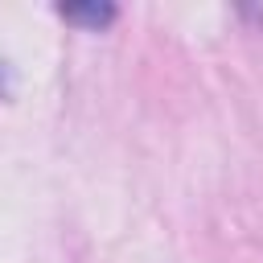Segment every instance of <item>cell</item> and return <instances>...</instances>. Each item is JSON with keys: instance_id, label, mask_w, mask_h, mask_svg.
Masks as SVG:
<instances>
[{"instance_id": "obj_1", "label": "cell", "mask_w": 263, "mask_h": 263, "mask_svg": "<svg viewBox=\"0 0 263 263\" xmlns=\"http://www.w3.org/2000/svg\"><path fill=\"white\" fill-rule=\"evenodd\" d=\"M62 16H66V21H82V25H107V21L115 16V8H111V4H99V8H95V4H90V8H62Z\"/></svg>"}]
</instances>
